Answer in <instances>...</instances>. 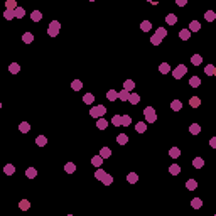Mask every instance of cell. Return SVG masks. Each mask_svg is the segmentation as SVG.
Returning a JSON list of instances; mask_svg holds the SVG:
<instances>
[{"label": "cell", "instance_id": "816d5d0a", "mask_svg": "<svg viewBox=\"0 0 216 216\" xmlns=\"http://www.w3.org/2000/svg\"><path fill=\"white\" fill-rule=\"evenodd\" d=\"M160 41H162V39H159L157 36H152V37H150V42H152L154 46H159V44H160Z\"/></svg>", "mask_w": 216, "mask_h": 216}, {"label": "cell", "instance_id": "b9f144b4", "mask_svg": "<svg viewBox=\"0 0 216 216\" xmlns=\"http://www.w3.org/2000/svg\"><path fill=\"white\" fill-rule=\"evenodd\" d=\"M193 166L196 167V169H201V167L204 166V160H203L201 157H196L194 160H193Z\"/></svg>", "mask_w": 216, "mask_h": 216}, {"label": "cell", "instance_id": "7bdbcfd3", "mask_svg": "<svg viewBox=\"0 0 216 216\" xmlns=\"http://www.w3.org/2000/svg\"><path fill=\"white\" fill-rule=\"evenodd\" d=\"M101 182H103L105 186H110V184L113 182V177L110 176V174H105V176H103V179H101Z\"/></svg>", "mask_w": 216, "mask_h": 216}, {"label": "cell", "instance_id": "f1b7e54d", "mask_svg": "<svg viewBox=\"0 0 216 216\" xmlns=\"http://www.w3.org/2000/svg\"><path fill=\"white\" fill-rule=\"evenodd\" d=\"M117 142L120 144V145H125V144L128 142V137L125 135V133H120V135L117 137Z\"/></svg>", "mask_w": 216, "mask_h": 216}, {"label": "cell", "instance_id": "f6af8a7d", "mask_svg": "<svg viewBox=\"0 0 216 216\" xmlns=\"http://www.w3.org/2000/svg\"><path fill=\"white\" fill-rule=\"evenodd\" d=\"M155 36H157L159 39H164V37L167 36V30L164 29V27H159V29H157V34H155Z\"/></svg>", "mask_w": 216, "mask_h": 216}, {"label": "cell", "instance_id": "6da1fadb", "mask_svg": "<svg viewBox=\"0 0 216 216\" xmlns=\"http://www.w3.org/2000/svg\"><path fill=\"white\" fill-rule=\"evenodd\" d=\"M107 113V108L103 107V105H98V107H93L91 110H89V115L93 118H101L103 115Z\"/></svg>", "mask_w": 216, "mask_h": 216}, {"label": "cell", "instance_id": "bcb514c9", "mask_svg": "<svg viewBox=\"0 0 216 216\" xmlns=\"http://www.w3.org/2000/svg\"><path fill=\"white\" fill-rule=\"evenodd\" d=\"M128 95H130L128 91H125V89H122V91L118 93V98L122 100V101H127V100H128Z\"/></svg>", "mask_w": 216, "mask_h": 216}, {"label": "cell", "instance_id": "4dcf8cb0", "mask_svg": "<svg viewBox=\"0 0 216 216\" xmlns=\"http://www.w3.org/2000/svg\"><path fill=\"white\" fill-rule=\"evenodd\" d=\"M186 187L189 189V191H194V189L197 187V182L194 181V179H189V181L186 182Z\"/></svg>", "mask_w": 216, "mask_h": 216}, {"label": "cell", "instance_id": "8992f818", "mask_svg": "<svg viewBox=\"0 0 216 216\" xmlns=\"http://www.w3.org/2000/svg\"><path fill=\"white\" fill-rule=\"evenodd\" d=\"M128 101H130L132 105H137L138 101H140V95H137V93H130V95H128Z\"/></svg>", "mask_w": 216, "mask_h": 216}, {"label": "cell", "instance_id": "ee69618b", "mask_svg": "<svg viewBox=\"0 0 216 216\" xmlns=\"http://www.w3.org/2000/svg\"><path fill=\"white\" fill-rule=\"evenodd\" d=\"M145 128H147V125H145L144 122H140V123H137V125H135V130H137L138 133H144V132H145Z\"/></svg>", "mask_w": 216, "mask_h": 216}, {"label": "cell", "instance_id": "83f0119b", "mask_svg": "<svg viewBox=\"0 0 216 216\" xmlns=\"http://www.w3.org/2000/svg\"><path fill=\"white\" fill-rule=\"evenodd\" d=\"M19 130L22 132V133H27V132L30 130V125L27 123V122H22V123L19 125Z\"/></svg>", "mask_w": 216, "mask_h": 216}, {"label": "cell", "instance_id": "f35d334b", "mask_svg": "<svg viewBox=\"0 0 216 216\" xmlns=\"http://www.w3.org/2000/svg\"><path fill=\"white\" fill-rule=\"evenodd\" d=\"M64 171H66V172H68V174H73V172H74V171H76V166H74V164H73V162H68V164H66V166H64Z\"/></svg>", "mask_w": 216, "mask_h": 216}, {"label": "cell", "instance_id": "4316f807", "mask_svg": "<svg viewBox=\"0 0 216 216\" xmlns=\"http://www.w3.org/2000/svg\"><path fill=\"white\" fill-rule=\"evenodd\" d=\"M9 71L12 73V74H17V73L20 71V66L17 64V63H12V64L9 66Z\"/></svg>", "mask_w": 216, "mask_h": 216}, {"label": "cell", "instance_id": "d4e9b609", "mask_svg": "<svg viewBox=\"0 0 216 216\" xmlns=\"http://www.w3.org/2000/svg\"><path fill=\"white\" fill-rule=\"evenodd\" d=\"M191 206L194 208V209H199V208L203 206V201H201L199 197H194V199L191 201Z\"/></svg>", "mask_w": 216, "mask_h": 216}, {"label": "cell", "instance_id": "f546056e", "mask_svg": "<svg viewBox=\"0 0 216 216\" xmlns=\"http://www.w3.org/2000/svg\"><path fill=\"white\" fill-rule=\"evenodd\" d=\"M127 181L130 182V184H135V182L138 181V176L135 174V172H130V174L127 176Z\"/></svg>", "mask_w": 216, "mask_h": 216}, {"label": "cell", "instance_id": "d6986e66", "mask_svg": "<svg viewBox=\"0 0 216 216\" xmlns=\"http://www.w3.org/2000/svg\"><path fill=\"white\" fill-rule=\"evenodd\" d=\"M140 29L144 30V32H149V30L152 29V24H150L149 20H144V22L140 24Z\"/></svg>", "mask_w": 216, "mask_h": 216}, {"label": "cell", "instance_id": "e0dca14e", "mask_svg": "<svg viewBox=\"0 0 216 216\" xmlns=\"http://www.w3.org/2000/svg\"><path fill=\"white\" fill-rule=\"evenodd\" d=\"M30 19L34 20V22H39V20L42 19V14H41L39 10H34V12L30 14Z\"/></svg>", "mask_w": 216, "mask_h": 216}, {"label": "cell", "instance_id": "ac0fdd59", "mask_svg": "<svg viewBox=\"0 0 216 216\" xmlns=\"http://www.w3.org/2000/svg\"><path fill=\"white\" fill-rule=\"evenodd\" d=\"M14 15H15L17 19H22V17L25 15V10L22 9V7H17V9L14 10Z\"/></svg>", "mask_w": 216, "mask_h": 216}, {"label": "cell", "instance_id": "484cf974", "mask_svg": "<svg viewBox=\"0 0 216 216\" xmlns=\"http://www.w3.org/2000/svg\"><path fill=\"white\" fill-rule=\"evenodd\" d=\"M179 37H181L182 41H187L189 37H191V32H189L187 29H182L181 32H179Z\"/></svg>", "mask_w": 216, "mask_h": 216}, {"label": "cell", "instance_id": "11a10c76", "mask_svg": "<svg viewBox=\"0 0 216 216\" xmlns=\"http://www.w3.org/2000/svg\"><path fill=\"white\" fill-rule=\"evenodd\" d=\"M0 108H2V103H0Z\"/></svg>", "mask_w": 216, "mask_h": 216}, {"label": "cell", "instance_id": "4fadbf2b", "mask_svg": "<svg viewBox=\"0 0 216 216\" xmlns=\"http://www.w3.org/2000/svg\"><path fill=\"white\" fill-rule=\"evenodd\" d=\"M169 155L172 159H177L179 155H181V149H177V147H172L171 150H169Z\"/></svg>", "mask_w": 216, "mask_h": 216}, {"label": "cell", "instance_id": "44dd1931", "mask_svg": "<svg viewBox=\"0 0 216 216\" xmlns=\"http://www.w3.org/2000/svg\"><path fill=\"white\" fill-rule=\"evenodd\" d=\"M36 144H37L39 147H44V145L47 144V138L44 137V135H39V137L36 138Z\"/></svg>", "mask_w": 216, "mask_h": 216}, {"label": "cell", "instance_id": "5bb4252c", "mask_svg": "<svg viewBox=\"0 0 216 216\" xmlns=\"http://www.w3.org/2000/svg\"><path fill=\"white\" fill-rule=\"evenodd\" d=\"M133 88H135V83H133L132 79H127L125 85H123V89H125V91H132Z\"/></svg>", "mask_w": 216, "mask_h": 216}, {"label": "cell", "instance_id": "c3c4849f", "mask_svg": "<svg viewBox=\"0 0 216 216\" xmlns=\"http://www.w3.org/2000/svg\"><path fill=\"white\" fill-rule=\"evenodd\" d=\"M130 123H132V118L128 117V115H123V117H122V125H123V127H128Z\"/></svg>", "mask_w": 216, "mask_h": 216}, {"label": "cell", "instance_id": "d6a6232c", "mask_svg": "<svg viewBox=\"0 0 216 216\" xmlns=\"http://www.w3.org/2000/svg\"><path fill=\"white\" fill-rule=\"evenodd\" d=\"M204 19H206L208 22H213V20L216 19V14L213 12V10H208L206 14H204Z\"/></svg>", "mask_w": 216, "mask_h": 216}, {"label": "cell", "instance_id": "30bf717a", "mask_svg": "<svg viewBox=\"0 0 216 216\" xmlns=\"http://www.w3.org/2000/svg\"><path fill=\"white\" fill-rule=\"evenodd\" d=\"M96 127H98V130H105V128L108 127V122L105 120V118H98V122H96Z\"/></svg>", "mask_w": 216, "mask_h": 216}, {"label": "cell", "instance_id": "3957f363", "mask_svg": "<svg viewBox=\"0 0 216 216\" xmlns=\"http://www.w3.org/2000/svg\"><path fill=\"white\" fill-rule=\"evenodd\" d=\"M59 27H61V24H59L58 20H52L49 24V27H47V34H49L51 37H56L59 34Z\"/></svg>", "mask_w": 216, "mask_h": 216}, {"label": "cell", "instance_id": "1f68e13d", "mask_svg": "<svg viewBox=\"0 0 216 216\" xmlns=\"http://www.w3.org/2000/svg\"><path fill=\"white\" fill-rule=\"evenodd\" d=\"M19 208L22 209V211H27V209L30 208V203L27 201V199H22V201L19 203Z\"/></svg>", "mask_w": 216, "mask_h": 216}, {"label": "cell", "instance_id": "9f6ffc18", "mask_svg": "<svg viewBox=\"0 0 216 216\" xmlns=\"http://www.w3.org/2000/svg\"><path fill=\"white\" fill-rule=\"evenodd\" d=\"M68 216H73V215H68Z\"/></svg>", "mask_w": 216, "mask_h": 216}, {"label": "cell", "instance_id": "7402d4cb", "mask_svg": "<svg viewBox=\"0 0 216 216\" xmlns=\"http://www.w3.org/2000/svg\"><path fill=\"white\" fill-rule=\"evenodd\" d=\"M3 172H5L7 176H12V174L15 172V167L12 166V164H7V166L3 167Z\"/></svg>", "mask_w": 216, "mask_h": 216}, {"label": "cell", "instance_id": "f5cc1de1", "mask_svg": "<svg viewBox=\"0 0 216 216\" xmlns=\"http://www.w3.org/2000/svg\"><path fill=\"white\" fill-rule=\"evenodd\" d=\"M209 145H211V147H216V138H215V137L209 140Z\"/></svg>", "mask_w": 216, "mask_h": 216}, {"label": "cell", "instance_id": "836d02e7", "mask_svg": "<svg viewBox=\"0 0 216 216\" xmlns=\"http://www.w3.org/2000/svg\"><path fill=\"white\" fill-rule=\"evenodd\" d=\"M22 41H24V42H25V44H30V42H32V41H34V36H32V34H30V32H25V34H24V36H22Z\"/></svg>", "mask_w": 216, "mask_h": 216}, {"label": "cell", "instance_id": "f907efd6", "mask_svg": "<svg viewBox=\"0 0 216 216\" xmlns=\"http://www.w3.org/2000/svg\"><path fill=\"white\" fill-rule=\"evenodd\" d=\"M3 17H5V19H7V20H12V19H14V17H15V15H14V12H12V10H5V14H3Z\"/></svg>", "mask_w": 216, "mask_h": 216}, {"label": "cell", "instance_id": "8fae6325", "mask_svg": "<svg viewBox=\"0 0 216 216\" xmlns=\"http://www.w3.org/2000/svg\"><path fill=\"white\" fill-rule=\"evenodd\" d=\"M107 98L110 100V101H115V100L118 98V93L115 91V89H108V93H107Z\"/></svg>", "mask_w": 216, "mask_h": 216}, {"label": "cell", "instance_id": "60d3db41", "mask_svg": "<svg viewBox=\"0 0 216 216\" xmlns=\"http://www.w3.org/2000/svg\"><path fill=\"white\" fill-rule=\"evenodd\" d=\"M91 164H93L95 167H100L101 164H103V159L100 157V155H95V157L91 159Z\"/></svg>", "mask_w": 216, "mask_h": 216}, {"label": "cell", "instance_id": "db71d44e", "mask_svg": "<svg viewBox=\"0 0 216 216\" xmlns=\"http://www.w3.org/2000/svg\"><path fill=\"white\" fill-rule=\"evenodd\" d=\"M177 5H181V7H184V5H186V0H177Z\"/></svg>", "mask_w": 216, "mask_h": 216}, {"label": "cell", "instance_id": "8d00e7d4", "mask_svg": "<svg viewBox=\"0 0 216 216\" xmlns=\"http://www.w3.org/2000/svg\"><path fill=\"white\" fill-rule=\"evenodd\" d=\"M171 108H172V110H174V111H179V110H181V108H182V103H181V101H179V100H174V101H172V103H171Z\"/></svg>", "mask_w": 216, "mask_h": 216}, {"label": "cell", "instance_id": "5b68a950", "mask_svg": "<svg viewBox=\"0 0 216 216\" xmlns=\"http://www.w3.org/2000/svg\"><path fill=\"white\" fill-rule=\"evenodd\" d=\"M201 29V24H199V22H197V20H193V22H191V24H189V32H197V30Z\"/></svg>", "mask_w": 216, "mask_h": 216}, {"label": "cell", "instance_id": "e575fe53", "mask_svg": "<svg viewBox=\"0 0 216 216\" xmlns=\"http://www.w3.org/2000/svg\"><path fill=\"white\" fill-rule=\"evenodd\" d=\"M191 63H193V64H194V66H199V64H201V63H203V58H201V56H199V54H194V56H193V58H191Z\"/></svg>", "mask_w": 216, "mask_h": 216}, {"label": "cell", "instance_id": "ab89813d", "mask_svg": "<svg viewBox=\"0 0 216 216\" xmlns=\"http://www.w3.org/2000/svg\"><path fill=\"white\" fill-rule=\"evenodd\" d=\"M189 105H191L193 108H197L199 105H201V100L197 98V96H193V98L189 100Z\"/></svg>", "mask_w": 216, "mask_h": 216}, {"label": "cell", "instance_id": "52a82bcc", "mask_svg": "<svg viewBox=\"0 0 216 216\" xmlns=\"http://www.w3.org/2000/svg\"><path fill=\"white\" fill-rule=\"evenodd\" d=\"M166 22L169 24V25H174V24L177 22V15H176V14H167Z\"/></svg>", "mask_w": 216, "mask_h": 216}, {"label": "cell", "instance_id": "9c48e42d", "mask_svg": "<svg viewBox=\"0 0 216 216\" xmlns=\"http://www.w3.org/2000/svg\"><path fill=\"white\" fill-rule=\"evenodd\" d=\"M110 155H111V150H110L108 147H103L101 150H100V157L101 159H108Z\"/></svg>", "mask_w": 216, "mask_h": 216}, {"label": "cell", "instance_id": "7c38bea8", "mask_svg": "<svg viewBox=\"0 0 216 216\" xmlns=\"http://www.w3.org/2000/svg\"><path fill=\"white\" fill-rule=\"evenodd\" d=\"M71 88L74 89V91H79V89L83 88V81H79V79H74V81L71 83Z\"/></svg>", "mask_w": 216, "mask_h": 216}, {"label": "cell", "instance_id": "74e56055", "mask_svg": "<svg viewBox=\"0 0 216 216\" xmlns=\"http://www.w3.org/2000/svg\"><path fill=\"white\" fill-rule=\"evenodd\" d=\"M189 132H191V133H193V135H197V133H199V132H201V127H199V125H197V123H193V125H191V127H189Z\"/></svg>", "mask_w": 216, "mask_h": 216}, {"label": "cell", "instance_id": "9a60e30c", "mask_svg": "<svg viewBox=\"0 0 216 216\" xmlns=\"http://www.w3.org/2000/svg\"><path fill=\"white\" fill-rule=\"evenodd\" d=\"M83 101H85L86 105H91V103L95 101V95H91V93H86V95L83 96Z\"/></svg>", "mask_w": 216, "mask_h": 216}, {"label": "cell", "instance_id": "2e32d148", "mask_svg": "<svg viewBox=\"0 0 216 216\" xmlns=\"http://www.w3.org/2000/svg\"><path fill=\"white\" fill-rule=\"evenodd\" d=\"M204 73H206L208 76H213V74H216V68L213 64H208L206 68H204Z\"/></svg>", "mask_w": 216, "mask_h": 216}, {"label": "cell", "instance_id": "7dc6e473", "mask_svg": "<svg viewBox=\"0 0 216 216\" xmlns=\"http://www.w3.org/2000/svg\"><path fill=\"white\" fill-rule=\"evenodd\" d=\"M111 123H113L115 127H120V125H122V117H120V115H115V117L111 118Z\"/></svg>", "mask_w": 216, "mask_h": 216}, {"label": "cell", "instance_id": "d590c367", "mask_svg": "<svg viewBox=\"0 0 216 216\" xmlns=\"http://www.w3.org/2000/svg\"><path fill=\"white\" fill-rule=\"evenodd\" d=\"M159 71H160V73H162V74H167V73H169V71H171V66H169V64H167V63H162V64H160V66H159Z\"/></svg>", "mask_w": 216, "mask_h": 216}, {"label": "cell", "instance_id": "7a4b0ae2", "mask_svg": "<svg viewBox=\"0 0 216 216\" xmlns=\"http://www.w3.org/2000/svg\"><path fill=\"white\" fill-rule=\"evenodd\" d=\"M144 117H145V120H147L149 123H154L155 120H157V115H155V110L152 107H147L145 110H144Z\"/></svg>", "mask_w": 216, "mask_h": 216}, {"label": "cell", "instance_id": "ffe728a7", "mask_svg": "<svg viewBox=\"0 0 216 216\" xmlns=\"http://www.w3.org/2000/svg\"><path fill=\"white\" fill-rule=\"evenodd\" d=\"M189 85H191L193 88H197V86L201 85V79L197 78V76H193V78L189 79Z\"/></svg>", "mask_w": 216, "mask_h": 216}, {"label": "cell", "instance_id": "cb8c5ba5", "mask_svg": "<svg viewBox=\"0 0 216 216\" xmlns=\"http://www.w3.org/2000/svg\"><path fill=\"white\" fill-rule=\"evenodd\" d=\"M25 176L29 177V179H34V177L37 176V171H36L34 167H29V169L25 171Z\"/></svg>", "mask_w": 216, "mask_h": 216}, {"label": "cell", "instance_id": "277c9868", "mask_svg": "<svg viewBox=\"0 0 216 216\" xmlns=\"http://www.w3.org/2000/svg\"><path fill=\"white\" fill-rule=\"evenodd\" d=\"M186 71H187V68L184 66V64H179V66L172 71V76H174V79H181L184 74H186Z\"/></svg>", "mask_w": 216, "mask_h": 216}, {"label": "cell", "instance_id": "603a6c76", "mask_svg": "<svg viewBox=\"0 0 216 216\" xmlns=\"http://www.w3.org/2000/svg\"><path fill=\"white\" fill-rule=\"evenodd\" d=\"M169 172H171L172 176H177V174L181 172V167L177 166V164H172V166L169 167Z\"/></svg>", "mask_w": 216, "mask_h": 216}, {"label": "cell", "instance_id": "ba28073f", "mask_svg": "<svg viewBox=\"0 0 216 216\" xmlns=\"http://www.w3.org/2000/svg\"><path fill=\"white\" fill-rule=\"evenodd\" d=\"M5 7H7V10H12V12H14V10L17 9V0H7V2H5Z\"/></svg>", "mask_w": 216, "mask_h": 216}, {"label": "cell", "instance_id": "681fc988", "mask_svg": "<svg viewBox=\"0 0 216 216\" xmlns=\"http://www.w3.org/2000/svg\"><path fill=\"white\" fill-rule=\"evenodd\" d=\"M105 174H107V172H105L103 169H98V171L95 172V177H96L98 181H101V179H103V176H105Z\"/></svg>", "mask_w": 216, "mask_h": 216}]
</instances>
